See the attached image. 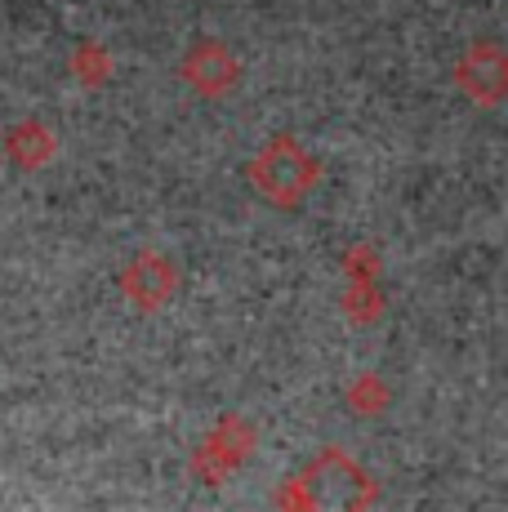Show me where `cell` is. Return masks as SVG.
Returning <instances> with one entry per match:
<instances>
[{
  "mask_svg": "<svg viewBox=\"0 0 508 512\" xmlns=\"http://www.w3.org/2000/svg\"><path fill=\"white\" fill-rule=\"evenodd\" d=\"M254 179L263 183V192H272L277 201H290V196L304 192L308 183V161L295 147H272L259 165H254Z\"/></svg>",
  "mask_w": 508,
  "mask_h": 512,
  "instance_id": "1",
  "label": "cell"
}]
</instances>
